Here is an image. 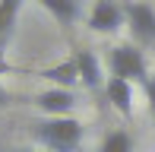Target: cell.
<instances>
[{"mask_svg": "<svg viewBox=\"0 0 155 152\" xmlns=\"http://www.w3.org/2000/svg\"><path fill=\"white\" fill-rule=\"evenodd\" d=\"M82 124L70 117H45L32 124V136L41 143L48 152H76L82 146Z\"/></svg>", "mask_w": 155, "mask_h": 152, "instance_id": "obj_1", "label": "cell"}, {"mask_svg": "<svg viewBox=\"0 0 155 152\" xmlns=\"http://www.w3.org/2000/svg\"><path fill=\"white\" fill-rule=\"evenodd\" d=\"M108 70H111V76L127 79V82H146V79H149L146 57H143V51L133 48V45H117V48H111V54H108Z\"/></svg>", "mask_w": 155, "mask_h": 152, "instance_id": "obj_2", "label": "cell"}, {"mask_svg": "<svg viewBox=\"0 0 155 152\" xmlns=\"http://www.w3.org/2000/svg\"><path fill=\"white\" fill-rule=\"evenodd\" d=\"M124 19L130 35L139 41V45H155V10L143 0H133V3L124 6Z\"/></svg>", "mask_w": 155, "mask_h": 152, "instance_id": "obj_3", "label": "cell"}, {"mask_svg": "<svg viewBox=\"0 0 155 152\" xmlns=\"http://www.w3.org/2000/svg\"><path fill=\"white\" fill-rule=\"evenodd\" d=\"M120 25H127L124 6L117 0H95L92 13H89V29L98 32V35H114Z\"/></svg>", "mask_w": 155, "mask_h": 152, "instance_id": "obj_4", "label": "cell"}, {"mask_svg": "<svg viewBox=\"0 0 155 152\" xmlns=\"http://www.w3.org/2000/svg\"><path fill=\"white\" fill-rule=\"evenodd\" d=\"M35 108L45 111L48 117H70V111L76 108V95L73 89H45L41 95H35Z\"/></svg>", "mask_w": 155, "mask_h": 152, "instance_id": "obj_5", "label": "cell"}, {"mask_svg": "<svg viewBox=\"0 0 155 152\" xmlns=\"http://www.w3.org/2000/svg\"><path fill=\"white\" fill-rule=\"evenodd\" d=\"M76 60V70H79V82L86 89H101L104 86V76H101V64H98L95 51H89V48H79V51L73 54Z\"/></svg>", "mask_w": 155, "mask_h": 152, "instance_id": "obj_6", "label": "cell"}, {"mask_svg": "<svg viewBox=\"0 0 155 152\" xmlns=\"http://www.w3.org/2000/svg\"><path fill=\"white\" fill-rule=\"evenodd\" d=\"M104 95H108V101H111L124 117H133V82L111 76V79L104 82Z\"/></svg>", "mask_w": 155, "mask_h": 152, "instance_id": "obj_7", "label": "cell"}, {"mask_svg": "<svg viewBox=\"0 0 155 152\" xmlns=\"http://www.w3.org/2000/svg\"><path fill=\"white\" fill-rule=\"evenodd\" d=\"M19 10H22V0H0V54H6V45L16 32Z\"/></svg>", "mask_w": 155, "mask_h": 152, "instance_id": "obj_8", "label": "cell"}, {"mask_svg": "<svg viewBox=\"0 0 155 152\" xmlns=\"http://www.w3.org/2000/svg\"><path fill=\"white\" fill-rule=\"evenodd\" d=\"M38 76H45V79H51L57 89H73L76 82H79V70H76V60L67 57L60 60L57 67H48V70H41Z\"/></svg>", "mask_w": 155, "mask_h": 152, "instance_id": "obj_9", "label": "cell"}, {"mask_svg": "<svg viewBox=\"0 0 155 152\" xmlns=\"http://www.w3.org/2000/svg\"><path fill=\"white\" fill-rule=\"evenodd\" d=\"M60 25H73L79 19V0H38Z\"/></svg>", "mask_w": 155, "mask_h": 152, "instance_id": "obj_10", "label": "cell"}, {"mask_svg": "<svg viewBox=\"0 0 155 152\" xmlns=\"http://www.w3.org/2000/svg\"><path fill=\"white\" fill-rule=\"evenodd\" d=\"M98 152H133V136L127 133V130H111L101 140Z\"/></svg>", "mask_w": 155, "mask_h": 152, "instance_id": "obj_11", "label": "cell"}, {"mask_svg": "<svg viewBox=\"0 0 155 152\" xmlns=\"http://www.w3.org/2000/svg\"><path fill=\"white\" fill-rule=\"evenodd\" d=\"M143 92H146V105H149V111H152V117H155V79H152V76L143 82Z\"/></svg>", "mask_w": 155, "mask_h": 152, "instance_id": "obj_12", "label": "cell"}, {"mask_svg": "<svg viewBox=\"0 0 155 152\" xmlns=\"http://www.w3.org/2000/svg\"><path fill=\"white\" fill-rule=\"evenodd\" d=\"M6 105H10V92H6V89L3 86H0V111H3V108Z\"/></svg>", "mask_w": 155, "mask_h": 152, "instance_id": "obj_13", "label": "cell"}, {"mask_svg": "<svg viewBox=\"0 0 155 152\" xmlns=\"http://www.w3.org/2000/svg\"><path fill=\"white\" fill-rule=\"evenodd\" d=\"M19 152H35V149H19Z\"/></svg>", "mask_w": 155, "mask_h": 152, "instance_id": "obj_14", "label": "cell"}]
</instances>
